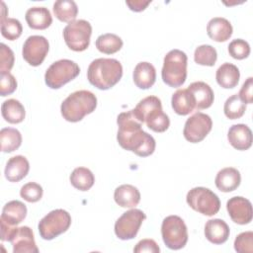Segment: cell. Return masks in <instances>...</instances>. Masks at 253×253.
I'll return each mask as SVG.
<instances>
[{"instance_id": "1", "label": "cell", "mask_w": 253, "mask_h": 253, "mask_svg": "<svg viewBox=\"0 0 253 253\" xmlns=\"http://www.w3.org/2000/svg\"><path fill=\"white\" fill-rule=\"evenodd\" d=\"M117 124L119 126L117 140L121 147L140 157L149 156L154 152L155 139L141 128L142 123L135 117L133 109L121 113L118 116Z\"/></svg>"}, {"instance_id": "2", "label": "cell", "mask_w": 253, "mask_h": 253, "mask_svg": "<svg viewBox=\"0 0 253 253\" xmlns=\"http://www.w3.org/2000/svg\"><path fill=\"white\" fill-rule=\"evenodd\" d=\"M123 76V66L115 58H97L88 66L87 78L93 86L100 90H108L115 86Z\"/></svg>"}, {"instance_id": "3", "label": "cell", "mask_w": 253, "mask_h": 253, "mask_svg": "<svg viewBox=\"0 0 253 253\" xmlns=\"http://www.w3.org/2000/svg\"><path fill=\"white\" fill-rule=\"evenodd\" d=\"M97 107V97L88 90H78L70 95L61 103L60 112L67 122L77 123L86 115L95 111Z\"/></svg>"}, {"instance_id": "4", "label": "cell", "mask_w": 253, "mask_h": 253, "mask_svg": "<svg viewBox=\"0 0 253 253\" xmlns=\"http://www.w3.org/2000/svg\"><path fill=\"white\" fill-rule=\"evenodd\" d=\"M187 54L180 49H172L163 60L162 80L170 87L182 86L187 78Z\"/></svg>"}, {"instance_id": "5", "label": "cell", "mask_w": 253, "mask_h": 253, "mask_svg": "<svg viewBox=\"0 0 253 253\" xmlns=\"http://www.w3.org/2000/svg\"><path fill=\"white\" fill-rule=\"evenodd\" d=\"M186 201L191 209L208 216L214 215L220 209V201L217 195L205 187L191 189L187 194Z\"/></svg>"}, {"instance_id": "6", "label": "cell", "mask_w": 253, "mask_h": 253, "mask_svg": "<svg viewBox=\"0 0 253 253\" xmlns=\"http://www.w3.org/2000/svg\"><path fill=\"white\" fill-rule=\"evenodd\" d=\"M80 73L78 64L70 59H59L53 62L45 71V84L51 89H59L76 78Z\"/></svg>"}, {"instance_id": "7", "label": "cell", "mask_w": 253, "mask_h": 253, "mask_svg": "<svg viewBox=\"0 0 253 253\" xmlns=\"http://www.w3.org/2000/svg\"><path fill=\"white\" fill-rule=\"evenodd\" d=\"M161 235L165 245L172 250L182 249L188 241L187 226L178 215H169L163 219Z\"/></svg>"}, {"instance_id": "8", "label": "cell", "mask_w": 253, "mask_h": 253, "mask_svg": "<svg viewBox=\"0 0 253 253\" xmlns=\"http://www.w3.org/2000/svg\"><path fill=\"white\" fill-rule=\"evenodd\" d=\"M71 224V216L68 211L57 209L49 211L39 222L40 235L44 240H51L64 233Z\"/></svg>"}, {"instance_id": "9", "label": "cell", "mask_w": 253, "mask_h": 253, "mask_svg": "<svg viewBox=\"0 0 253 253\" xmlns=\"http://www.w3.org/2000/svg\"><path fill=\"white\" fill-rule=\"evenodd\" d=\"M92 26L86 20H75L63 29V39L66 45L74 51H83L90 44Z\"/></svg>"}, {"instance_id": "10", "label": "cell", "mask_w": 253, "mask_h": 253, "mask_svg": "<svg viewBox=\"0 0 253 253\" xmlns=\"http://www.w3.org/2000/svg\"><path fill=\"white\" fill-rule=\"evenodd\" d=\"M145 213L138 209H131L124 212L115 222V233L122 240H129L136 236Z\"/></svg>"}, {"instance_id": "11", "label": "cell", "mask_w": 253, "mask_h": 253, "mask_svg": "<svg viewBox=\"0 0 253 253\" xmlns=\"http://www.w3.org/2000/svg\"><path fill=\"white\" fill-rule=\"evenodd\" d=\"M212 121L207 114L198 112L192 115L185 123L183 134L184 137L192 142L198 143L202 141L211 130Z\"/></svg>"}, {"instance_id": "12", "label": "cell", "mask_w": 253, "mask_h": 253, "mask_svg": "<svg viewBox=\"0 0 253 253\" xmlns=\"http://www.w3.org/2000/svg\"><path fill=\"white\" fill-rule=\"evenodd\" d=\"M49 49L48 41L42 36H30L23 44L22 55L32 66H39L44 60Z\"/></svg>"}, {"instance_id": "13", "label": "cell", "mask_w": 253, "mask_h": 253, "mask_svg": "<svg viewBox=\"0 0 253 253\" xmlns=\"http://www.w3.org/2000/svg\"><path fill=\"white\" fill-rule=\"evenodd\" d=\"M226 210L231 220L237 224H248L252 220V205L248 199L240 196L232 197L226 203Z\"/></svg>"}, {"instance_id": "14", "label": "cell", "mask_w": 253, "mask_h": 253, "mask_svg": "<svg viewBox=\"0 0 253 253\" xmlns=\"http://www.w3.org/2000/svg\"><path fill=\"white\" fill-rule=\"evenodd\" d=\"M14 253H38L33 230L29 226L15 227L9 237Z\"/></svg>"}, {"instance_id": "15", "label": "cell", "mask_w": 253, "mask_h": 253, "mask_svg": "<svg viewBox=\"0 0 253 253\" xmlns=\"http://www.w3.org/2000/svg\"><path fill=\"white\" fill-rule=\"evenodd\" d=\"M227 139L235 149L247 150L252 145V131L244 124L233 125L228 129Z\"/></svg>"}, {"instance_id": "16", "label": "cell", "mask_w": 253, "mask_h": 253, "mask_svg": "<svg viewBox=\"0 0 253 253\" xmlns=\"http://www.w3.org/2000/svg\"><path fill=\"white\" fill-rule=\"evenodd\" d=\"M193 95L195 100V109L204 110L210 108L214 99L213 91L209 84L203 81H196L189 85L187 88Z\"/></svg>"}, {"instance_id": "17", "label": "cell", "mask_w": 253, "mask_h": 253, "mask_svg": "<svg viewBox=\"0 0 253 253\" xmlns=\"http://www.w3.org/2000/svg\"><path fill=\"white\" fill-rule=\"evenodd\" d=\"M30 170V163L23 155L11 157L5 167V177L10 182H19L24 179Z\"/></svg>"}, {"instance_id": "18", "label": "cell", "mask_w": 253, "mask_h": 253, "mask_svg": "<svg viewBox=\"0 0 253 253\" xmlns=\"http://www.w3.org/2000/svg\"><path fill=\"white\" fill-rule=\"evenodd\" d=\"M241 182L239 171L233 167H226L219 170L215 176L214 183L216 188L224 193L236 190Z\"/></svg>"}, {"instance_id": "19", "label": "cell", "mask_w": 253, "mask_h": 253, "mask_svg": "<svg viewBox=\"0 0 253 253\" xmlns=\"http://www.w3.org/2000/svg\"><path fill=\"white\" fill-rule=\"evenodd\" d=\"M229 226L220 218H213L207 221L205 225V236L213 244H222L229 237Z\"/></svg>"}, {"instance_id": "20", "label": "cell", "mask_w": 253, "mask_h": 253, "mask_svg": "<svg viewBox=\"0 0 253 253\" xmlns=\"http://www.w3.org/2000/svg\"><path fill=\"white\" fill-rule=\"evenodd\" d=\"M233 29L230 22L222 17L211 19L207 25L208 36L215 42H221L227 41L232 35Z\"/></svg>"}, {"instance_id": "21", "label": "cell", "mask_w": 253, "mask_h": 253, "mask_svg": "<svg viewBox=\"0 0 253 253\" xmlns=\"http://www.w3.org/2000/svg\"><path fill=\"white\" fill-rule=\"evenodd\" d=\"M132 77L136 87L144 90L149 89L156 80L155 67L147 61H141L134 67Z\"/></svg>"}, {"instance_id": "22", "label": "cell", "mask_w": 253, "mask_h": 253, "mask_svg": "<svg viewBox=\"0 0 253 253\" xmlns=\"http://www.w3.org/2000/svg\"><path fill=\"white\" fill-rule=\"evenodd\" d=\"M114 199L117 205L122 208H135L140 201V193L138 189L129 184H124L116 188Z\"/></svg>"}, {"instance_id": "23", "label": "cell", "mask_w": 253, "mask_h": 253, "mask_svg": "<svg viewBox=\"0 0 253 253\" xmlns=\"http://www.w3.org/2000/svg\"><path fill=\"white\" fill-rule=\"evenodd\" d=\"M25 18L28 26L34 30H45L52 23L51 14L45 7L29 8Z\"/></svg>"}, {"instance_id": "24", "label": "cell", "mask_w": 253, "mask_h": 253, "mask_svg": "<svg viewBox=\"0 0 253 253\" xmlns=\"http://www.w3.org/2000/svg\"><path fill=\"white\" fill-rule=\"evenodd\" d=\"M240 78V72L236 65L225 62L221 64L215 73L217 84L225 89H231L237 86Z\"/></svg>"}, {"instance_id": "25", "label": "cell", "mask_w": 253, "mask_h": 253, "mask_svg": "<svg viewBox=\"0 0 253 253\" xmlns=\"http://www.w3.org/2000/svg\"><path fill=\"white\" fill-rule=\"evenodd\" d=\"M171 105L174 112L180 116H186L195 110V100L190 91L178 89L171 98Z\"/></svg>"}, {"instance_id": "26", "label": "cell", "mask_w": 253, "mask_h": 253, "mask_svg": "<svg viewBox=\"0 0 253 253\" xmlns=\"http://www.w3.org/2000/svg\"><path fill=\"white\" fill-rule=\"evenodd\" d=\"M27 215V207L24 203L14 200L8 202L2 210L1 219L10 225H17L21 223Z\"/></svg>"}, {"instance_id": "27", "label": "cell", "mask_w": 253, "mask_h": 253, "mask_svg": "<svg viewBox=\"0 0 253 253\" xmlns=\"http://www.w3.org/2000/svg\"><path fill=\"white\" fill-rule=\"evenodd\" d=\"M3 119L10 124H19L24 121L26 111L22 103L16 99H8L1 106Z\"/></svg>"}, {"instance_id": "28", "label": "cell", "mask_w": 253, "mask_h": 253, "mask_svg": "<svg viewBox=\"0 0 253 253\" xmlns=\"http://www.w3.org/2000/svg\"><path fill=\"white\" fill-rule=\"evenodd\" d=\"M143 123L155 132H164L170 126L169 117L163 112L162 105L151 110L144 118Z\"/></svg>"}, {"instance_id": "29", "label": "cell", "mask_w": 253, "mask_h": 253, "mask_svg": "<svg viewBox=\"0 0 253 253\" xmlns=\"http://www.w3.org/2000/svg\"><path fill=\"white\" fill-rule=\"evenodd\" d=\"M69 180L75 189L79 191H88L94 185L95 177L90 169L86 167H77L70 174Z\"/></svg>"}, {"instance_id": "30", "label": "cell", "mask_w": 253, "mask_h": 253, "mask_svg": "<svg viewBox=\"0 0 253 253\" xmlns=\"http://www.w3.org/2000/svg\"><path fill=\"white\" fill-rule=\"evenodd\" d=\"M53 13L61 22H72L78 14V7L73 0H58L53 4Z\"/></svg>"}, {"instance_id": "31", "label": "cell", "mask_w": 253, "mask_h": 253, "mask_svg": "<svg viewBox=\"0 0 253 253\" xmlns=\"http://www.w3.org/2000/svg\"><path fill=\"white\" fill-rule=\"evenodd\" d=\"M123 40L119 36L111 33L99 36L95 42L97 49L105 54L118 52L123 47Z\"/></svg>"}, {"instance_id": "32", "label": "cell", "mask_w": 253, "mask_h": 253, "mask_svg": "<svg viewBox=\"0 0 253 253\" xmlns=\"http://www.w3.org/2000/svg\"><path fill=\"white\" fill-rule=\"evenodd\" d=\"M1 150L3 152H13L21 146L22 134L13 127H4L0 130Z\"/></svg>"}, {"instance_id": "33", "label": "cell", "mask_w": 253, "mask_h": 253, "mask_svg": "<svg viewBox=\"0 0 253 253\" xmlns=\"http://www.w3.org/2000/svg\"><path fill=\"white\" fill-rule=\"evenodd\" d=\"M217 59L215 48L210 44L199 45L194 52V60L197 64L205 66H213Z\"/></svg>"}, {"instance_id": "34", "label": "cell", "mask_w": 253, "mask_h": 253, "mask_svg": "<svg viewBox=\"0 0 253 253\" xmlns=\"http://www.w3.org/2000/svg\"><path fill=\"white\" fill-rule=\"evenodd\" d=\"M246 111V104L241 101L237 94L228 97L223 106L224 115L230 120L241 118Z\"/></svg>"}, {"instance_id": "35", "label": "cell", "mask_w": 253, "mask_h": 253, "mask_svg": "<svg viewBox=\"0 0 253 253\" xmlns=\"http://www.w3.org/2000/svg\"><path fill=\"white\" fill-rule=\"evenodd\" d=\"M22 32V24L15 18H7L1 22V34L9 41H15L20 38Z\"/></svg>"}, {"instance_id": "36", "label": "cell", "mask_w": 253, "mask_h": 253, "mask_svg": "<svg viewBox=\"0 0 253 253\" xmlns=\"http://www.w3.org/2000/svg\"><path fill=\"white\" fill-rule=\"evenodd\" d=\"M43 190L42 186L35 182H29L25 184L20 190V196L29 203L39 202L42 197Z\"/></svg>"}, {"instance_id": "37", "label": "cell", "mask_w": 253, "mask_h": 253, "mask_svg": "<svg viewBox=\"0 0 253 253\" xmlns=\"http://www.w3.org/2000/svg\"><path fill=\"white\" fill-rule=\"evenodd\" d=\"M228 52L234 59L241 60L248 57L250 54V45L246 41L236 39L228 44Z\"/></svg>"}, {"instance_id": "38", "label": "cell", "mask_w": 253, "mask_h": 253, "mask_svg": "<svg viewBox=\"0 0 253 253\" xmlns=\"http://www.w3.org/2000/svg\"><path fill=\"white\" fill-rule=\"evenodd\" d=\"M234 249L239 253L253 252V232L245 231L238 234L234 240Z\"/></svg>"}, {"instance_id": "39", "label": "cell", "mask_w": 253, "mask_h": 253, "mask_svg": "<svg viewBox=\"0 0 253 253\" xmlns=\"http://www.w3.org/2000/svg\"><path fill=\"white\" fill-rule=\"evenodd\" d=\"M15 56L13 50L5 43L0 44V73L10 72L14 66Z\"/></svg>"}, {"instance_id": "40", "label": "cell", "mask_w": 253, "mask_h": 253, "mask_svg": "<svg viewBox=\"0 0 253 253\" xmlns=\"http://www.w3.org/2000/svg\"><path fill=\"white\" fill-rule=\"evenodd\" d=\"M17 89V80L10 73H0V94L2 97L12 94Z\"/></svg>"}, {"instance_id": "41", "label": "cell", "mask_w": 253, "mask_h": 253, "mask_svg": "<svg viewBox=\"0 0 253 253\" xmlns=\"http://www.w3.org/2000/svg\"><path fill=\"white\" fill-rule=\"evenodd\" d=\"M133 252H135V253H142V252L159 253L160 248L153 239L146 238V239H142L137 242V244L133 248Z\"/></svg>"}, {"instance_id": "42", "label": "cell", "mask_w": 253, "mask_h": 253, "mask_svg": "<svg viewBox=\"0 0 253 253\" xmlns=\"http://www.w3.org/2000/svg\"><path fill=\"white\" fill-rule=\"evenodd\" d=\"M252 88H253V78L248 77L246 79V81L243 83V85L238 93V97L241 99V101L243 103L252 104V102H253Z\"/></svg>"}, {"instance_id": "43", "label": "cell", "mask_w": 253, "mask_h": 253, "mask_svg": "<svg viewBox=\"0 0 253 253\" xmlns=\"http://www.w3.org/2000/svg\"><path fill=\"white\" fill-rule=\"evenodd\" d=\"M150 3H151V0H147V1H143V0L126 1V4L133 12H141V11H143Z\"/></svg>"}, {"instance_id": "44", "label": "cell", "mask_w": 253, "mask_h": 253, "mask_svg": "<svg viewBox=\"0 0 253 253\" xmlns=\"http://www.w3.org/2000/svg\"><path fill=\"white\" fill-rule=\"evenodd\" d=\"M0 224H1V240L2 241H8L9 237L15 227H12V225L8 224L6 221L0 218Z\"/></svg>"}, {"instance_id": "45", "label": "cell", "mask_w": 253, "mask_h": 253, "mask_svg": "<svg viewBox=\"0 0 253 253\" xmlns=\"http://www.w3.org/2000/svg\"><path fill=\"white\" fill-rule=\"evenodd\" d=\"M1 5H2V14H1V22L4 21L5 19H7V8H6V5L4 2H1Z\"/></svg>"}]
</instances>
